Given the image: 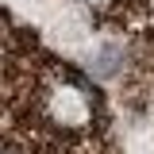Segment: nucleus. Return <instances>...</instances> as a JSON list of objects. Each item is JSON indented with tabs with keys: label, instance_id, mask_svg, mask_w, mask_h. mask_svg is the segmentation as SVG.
Returning a JSON list of instances; mask_svg holds the SVG:
<instances>
[{
	"label": "nucleus",
	"instance_id": "nucleus-2",
	"mask_svg": "<svg viewBox=\"0 0 154 154\" xmlns=\"http://www.w3.org/2000/svg\"><path fill=\"white\" fill-rule=\"evenodd\" d=\"M8 154H19V150H8Z\"/></svg>",
	"mask_w": 154,
	"mask_h": 154
},
{
	"label": "nucleus",
	"instance_id": "nucleus-1",
	"mask_svg": "<svg viewBox=\"0 0 154 154\" xmlns=\"http://www.w3.org/2000/svg\"><path fill=\"white\" fill-rule=\"evenodd\" d=\"M38 112L46 116V123L58 131H89L93 127V93L69 73H50L38 89Z\"/></svg>",
	"mask_w": 154,
	"mask_h": 154
}]
</instances>
